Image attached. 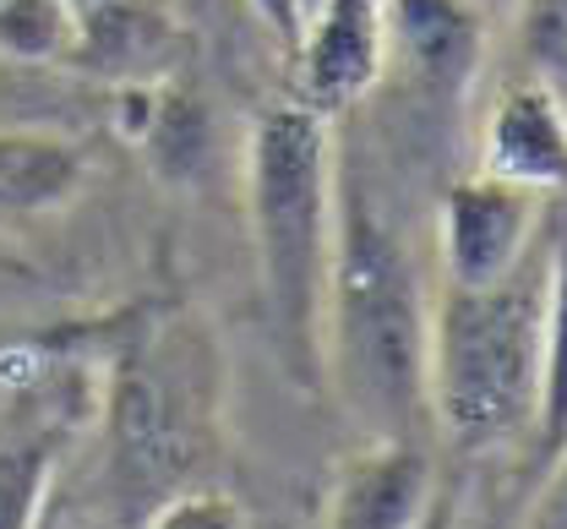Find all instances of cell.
Returning a JSON list of instances; mask_svg holds the SVG:
<instances>
[{
  "label": "cell",
  "instance_id": "cell-1",
  "mask_svg": "<svg viewBox=\"0 0 567 529\" xmlns=\"http://www.w3.org/2000/svg\"><path fill=\"white\" fill-rule=\"evenodd\" d=\"M317 366L371 437H415L431 421V301L404 235L371 208L365 191L350 186H339V240Z\"/></svg>",
  "mask_w": 567,
  "mask_h": 529
},
{
  "label": "cell",
  "instance_id": "cell-2",
  "mask_svg": "<svg viewBox=\"0 0 567 529\" xmlns=\"http://www.w3.org/2000/svg\"><path fill=\"white\" fill-rule=\"evenodd\" d=\"M246 219L257 284L284 355L317 366L322 301L339 240L333 126L300 98L268 104L246 132Z\"/></svg>",
  "mask_w": 567,
  "mask_h": 529
},
{
  "label": "cell",
  "instance_id": "cell-3",
  "mask_svg": "<svg viewBox=\"0 0 567 529\" xmlns=\"http://www.w3.org/2000/svg\"><path fill=\"white\" fill-rule=\"evenodd\" d=\"M540 295H546V268L524 262L492 290L442 284V295L431 301L425 409L453 448L492 454L535 432Z\"/></svg>",
  "mask_w": 567,
  "mask_h": 529
},
{
  "label": "cell",
  "instance_id": "cell-4",
  "mask_svg": "<svg viewBox=\"0 0 567 529\" xmlns=\"http://www.w3.org/2000/svg\"><path fill=\"white\" fill-rule=\"evenodd\" d=\"M213 398L218 372L208 339L181 311L153 322L137 344H126L110 387V469L126 491V508L132 497H142V519L164 497L186 491L192 469L208 458Z\"/></svg>",
  "mask_w": 567,
  "mask_h": 529
},
{
  "label": "cell",
  "instance_id": "cell-5",
  "mask_svg": "<svg viewBox=\"0 0 567 529\" xmlns=\"http://www.w3.org/2000/svg\"><path fill=\"white\" fill-rule=\"evenodd\" d=\"M546 214V197L513 180H496L486 169L453 180L442 191L436 251H442V284L458 290H492L529 262L535 229Z\"/></svg>",
  "mask_w": 567,
  "mask_h": 529
},
{
  "label": "cell",
  "instance_id": "cell-6",
  "mask_svg": "<svg viewBox=\"0 0 567 529\" xmlns=\"http://www.w3.org/2000/svg\"><path fill=\"white\" fill-rule=\"evenodd\" d=\"M295 98L317 115H344L388 76V0H317L295 39Z\"/></svg>",
  "mask_w": 567,
  "mask_h": 529
},
{
  "label": "cell",
  "instance_id": "cell-7",
  "mask_svg": "<svg viewBox=\"0 0 567 529\" xmlns=\"http://www.w3.org/2000/svg\"><path fill=\"white\" fill-rule=\"evenodd\" d=\"M481 169L540 197L567 191V98L535 72L507 76L486 98Z\"/></svg>",
  "mask_w": 567,
  "mask_h": 529
},
{
  "label": "cell",
  "instance_id": "cell-8",
  "mask_svg": "<svg viewBox=\"0 0 567 529\" xmlns=\"http://www.w3.org/2000/svg\"><path fill=\"white\" fill-rule=\"evenodd\" d=\"M486 61V17L475 0H388V72L431 98H458Z\"/></svg>",
  "mask_w": 567,
  "mask_h": 529
},
{
  "label": "cell",
  "instance_id": "cell-9",
  "mask_svg": "<svg viewBox=\"0 0 567 529\" xmlns=\"http://www.w3.org/2000/svg\"><path fill=\"white\" fill-rule=\"evenodd\" d=\"M431 502V458L415 437H371V448L344 464L328 491L322 519L354 529H404L425 519Z\"/></svg>",
  "mask_w": 567,
  "mask_h": 529
},
{
  "label": "cell",
  "instance_id": "cell-10",
  "mask_svg": "<svg viewBox=\"0 0 567 529\" xmlns=\"http://www.w3.org/2000/svg\"><path fill=\"white\" fill-rule=\"evenodd\" d=\"M93 158L61 132H0V225L61 214L82 197Z\"/></svg>",
  "mask_w": 567,
  "mask_h": 529
},
{
  "label": "cell",
  "instance_id": "cell-11",
  "mask_svg": "<svg viewBox=\"0 0 567 529\" xmlns=\"http://www.w3.org/2000/svg\"><path fill=\"white\" fill-rule=\"evenodd\" d=\"M175 22L153 0H104L82 11V44L76 66L121 76L126 87H153V76L175 61Z\"/></svg>",
  "mask_w": 567,
  "mask_h": 529
},
{
  "label": "cell",
  "instance_id": "cell-12",
  "mask_svg": "<svg viewBox=\"0 0 567 529\" xmlns=\"http://www.w3.org/2000/svg\"><path fill=\"white\" fill-rule=\"evenodd\" d=\"M535 454L567 448V219L546 251V295H540V404H535Z\"/></svg>",
  "mask_w": 567,
  "mask_h": 529
},
{
  "label": "cell",
  "instance_id": "cell-13",
  "mask_svg": "<svg viewBox=\"0 0 567 529\" xmlns=\"http://www.w3.org/2000/svg\"><path fill=\"white\" fill-rule=\"evenodd\" d=\"M82 6L76 0H0V55L22 66L76 61Z\"/></svg>",
  "mask_w": 567,
  "mask_h": 529
},
{
  "label": "cell",
  "instance_id": "cell-14",
  "mask_svg": "<svg viewBox=\"0 0 567 529\" xmlns=\"http://www.w3.org/2000/svg\"><path fill=\"white\" fill-rule=\"evenodd\" d=\"M518 50H524V72L551 82L567 98V0L518 6Z\"/></svg>",
  "mask_w": 567,
  "mask_h": 529
},
{
  "label": "cell",
  "instance_id": "cell-15",
  "mask_svg": "<svg viewBox=\"0 0 567 529\" xmlns=\"http://www.w3.org/2000/svg\"><path fill=\"white\" fill-rule=\"evenodd\" d=\"M50 469L55 454L44 443H22L0 454V525H33L39 502L50 491Z\"/></svg>",
  "mask_w": 567,
  "mask_h": 529
},
{
  "label": "cell",
  "instance_id": "cell-16",
  "mask_svg": "<svg viewBox=\"0 0 567 529\" xmlns=\"http://www.w3.org/2000/svg\"><path fill=\"white\" fill-rule=\"evenodd\" d=\"M524 519L540 529H557L567 525V448L551 458V475H546V486H540V497L524 508Z\"/></svg>",
  "mask_w": 567,
  "mask_h": 529
},
{
  "label": "cell",
  "instance_id": "cell-17",
  "mask_svg": "<svg viewBox=\"0 0 567 529\" xmlns=\"http://www.w3.org/2000/svg\"><path fill=\"white\" fill-rule=\"evenodd\" d=\"M251 11L279 33L284 44L295 50V39H300V22H306V11H300V0H251Z\"/></svg>",
  "mask_w": 567,
  "mask_h": 529
},
{
  "label": "cell",
  "instance_id": "cell-18",
  "mask_svg": "<svg viewBox=\"0 0 567 529\" xmlns=\"http://www.w3.org/2000/svg\"><path fill=\"white\" fill-rule=\"evenodd\" d=\"M76 6H82V11H87V6H104V0H76Z\"/></svg>",
  "mask_w": 567,
  "mask_h": 529
},
{
  "label": "cell",
  "instance_id": "cell-19",
  "mask_svg": "<svg viewBox=\"0 0 567 529\" xmlns=\"http://www.w3.org/2000/svg\"><path fill=\"white\" fill-rule=\"evenodd\" d=\"M311 6H317V0H300V11H311Z\"/></svg>",
  "mask_w": 567,
  "mask_h": 529
}]
</instances>
